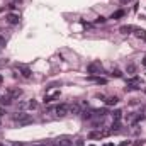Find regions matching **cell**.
Segmentation results:
<instances>
[{
  "label": "cell",
  "mask_w": 146,
  "mask_h": 146,
  "mask_svg": "<svg viewBox=\"0 0 146 146\" xmlns=\"http://www.w3.org/2000/svg\"><path fill=\"white\" fill-rule=\"evenodd\" d=\"M121 2H129V0H121Z\"/></svg>",
  "instance_id": "cell-33"
},
{
  "label": "cell",
  "mask_w": 146,
  "mask_h": 146,
  "mask_svg": "<svg viewBox=\"0 0 146 146\" xmlns=\"http://www.w3.org/2000/svg\"><path fill=\"white\" fill-rule=\"evenodd\" d=\"M31 146H46V143H37V145H31Z\"/></svg>",
  "instance_id": "cell-27"
},
{
  "label": "cell",
  "mask_w": 146,
  "mask_h": 146,
  "mask_svg": "<svg viewBox=\"0 0 146 146\" xmlns=\"http://www.w3.org/2000/svg\"><path fill=\"white\" fill-rule=\"evenodd\" d=\"M68 112H72V114H80V107L75 104V106H70L68 107Z\"/></svg>",
  "instance_id": "cell-15"
},
{
  "label": "cell",
  "mask_w": 146,
  "mask_h": 146,
  "mask_svg": "<svg viewBox=\"0 0 146 146\" xmlns=\"http://www.w3.org/2000/svg\"><path fill=\"white\" fill-rule=\"evenodd\" d=\"M53 146H72V143H70L68 139H65V138H63V139L54 141V143H53Z\"/></svg>",
  "instance_id": "cell-8"
},
{
  "label": "cell",
  "mask_w": 146,
  "mask_h": 146,
  "mask_svg": "<svg viewBox=\"0 0 146 146\" xmlns=\"http://www.w3.org/2000/svg\"><path fill=\"white\" fill-rule=\"evenodd\" d=\"M87 70H88L90 75H100L102 73V63L100 61H94V63H90L87 66Z\"/></svg>",
  "instance_id": "cell-1"
},
{
  "label": "cell",
  "mask_w": 146,
  "mask_h": 146,
  "mask_svg": "<svg viewBox=\"0 0 146 146\" xmlns=\"http://www.w3.org/2000/svg\"><path fill=\"white\" fill-rule=\"evenodd\" d=\"M92 114H94V112H90V110H83V112H82V117H83V119H92Z\"/></svg>",
  "instance_id": "cell-18"
},
{
  "label": "cell",
  "mask_w": 146,
  "mask_h": 146,
  "mask_svg": "<svg viewBox=\"0 0 146 146\" xmlns=\"http://www.w3.org/2000/svg\"><path fill=\"white\" fill-rule=\"evenodd\" d=\"M122 15H124V10H117V12H114V14L110 15V19H114V21H115V19H121Z\"/></svg>",
  "instance_id": "cell-14"
},
{
  "label": "cell",
  "mask_w": 146,
  "mask_h": 146,
  "mask_svg": "<svg viewBox=\"0 0 146 146\" xmlns=\"http://www.w3.org/2000/svg\"><path fill=\"white\" fill-rule=\"evenodd\" d=\"M27 109H31V110L37 109V102L36 100H29V102H27Z\"/></svg>",
  "instance_id": "cell-17"
},
{
  "label": "cell",
  "mask_w": 146,
  "mask_h": 146,
  "mask_svg": "<svg viewBox=\"0 0 146 146\" xmlns=\"http://www.w3.org/2000/svg\"><path fill=\"white\" fill-rule=\"evenodd\" d=\"M117 102H119L117 97H106V104H107V106H115Z\"/></svg>",
  "instance_id": "cell-11"
},
{
  "label": "cell",
  "mask_w": 146,
  "mask_h": 146,
  "mask_svg": "<svg viewBox=\"0 0 146 146\" xmlns=\"http://www.w3.org/2000/svg\"><path fill=\"white\" fill-rule=\"evenodd\" d=\"M119 31H121L122 34H133V31H136V27H134V26H129V24H127V26H122V27H121Z\"/></svg>",
  "instance_id": "cell-6"
},
{
  "label": "cell",
  "mask_w": 146,
  "mask_h": 146,
  "mask_svg": "<svg viewBox=\"0 0 146 146\" xmlns=\"http://www.w3.org/2000/svg\"><path fill=\"white\" fill-rule=\"evenodd\" d=\"M143 65H145V66H146V56H145V58H143Z\"/></svg>",
  "instance_id": "cell-29"
},
{
  "label": "cell",
  "mask_w": 146,
  "mask_h": 146,
  "mask_svg": "<svg viewBox=\"0 0 146 146\" xmlns=\"http://www.w3.org/2000/svg\"><path fill=\"white\" fill-rule=\"evenodd\" d=\"M3 44H5V39H3V37H0V48H2Z\"/></svg>",
  "instance_id": "cell-26"
},
{
  "label": "cell",
  "mask_w": 146,
  "mask_h": 146,
  "mask_svg": "<svg viewBox=\"0 0 146 146\" xmlns=\"http://www.w3.org/2000/svg\"><path fill=\"white\" fill-rule=\"evenodd\" d=\"M134 33H136V36L139 37V39H145V41H146V31H145V29H136Z\"/></svg>",
  "instance_id": "cell-13"
},
{
  "label": "cell",
  "mask_w": 146,
  "mask_h": 146,
  "mask_svg": "<svg viewBox=\"0 0 146 146\" xmlns=\"http://www.w3.org/2000/svg\"><path fill=\"white\" fill-rule=\"evenodd\" d=\"M12 146H24V145H22V143H14Z\"/></svg>",
  "instance_id": "cell-28"
},
{
  "label": "cell",
  "mask_w": 146,
  "mask_h": 146,
  "mask_svg": "<svg viewBox=\"0 0 146 146\" xmlns=\"http://www.w3.org/2000/svg\"><path fill=\"white\" fill-rule=\"evenodd\" d=\"M2 82H3V78H2V75H0V83H2Z\"/></svg>",
  "instance_id": "cell-30"
},
{
  "label": "cell",
  "mask_w": 146,
  "mask_h": 146,
  "mask_svg": "<svg viewBox=\"0 0 146 146\" xmlns=\"http://www.w3.org/2000/svg\"><path fill=\"white\" fill-rule=\"evenodd\" d=\"M72 146H73V145H72Z\"/></svg>",
  "instance_id": "cell-35"
},
{
  "label": "cell",
  "mask_w": 146,
  "mask_h": 146,
  "mask_svg": "<svg viewBox=\"0 0 146 146\" xmlns=\"http://www.w3.org/2000/svg\"><path fill=\"white\" fill-rule=\"evenodd\" d=\"M9 95H10L12 99H15V97H21V95H22V90H21V88H15V90H10V92H9Z\"/></svg>",
  "instance_id": "cell-12"
},
{
  "label": "cell",
  "mask_w": 146,
  "mask_h": 146,
  "mask_svg": "<svg viewBox=\"0 0 146 146\" xmlns=\"http://www.w3.org/2000/svg\"><path fill=\"white\" fill-rule=\"evenodd\" d=\"M12 100H14V99H12L10 95H3V97H0V104H2V106H10Z\"/></svg>",
  "instance_id": "cell-7"
},
{
  "label": "cell",
  "mask_w": 146,
  "mask_h": 146,
  "mask_svg": "<svg viewBox=\"0 0 146 146\" xmlns=\"http://www.w3.org/2000/svg\"><path fill=\"white\" fill-rule=\"evenodd\" d=\"M95 114L99 117H104V115H107V109H99V110H95Z\"/></svg>",
  "instance_id": "cell-19"
},
{
  "label": "cell",
  "mask_w": 146,
  "mask_h": 146,
  "mask_svg": "<svg viewBox=\"0 0 146 146\" xmlns=\"http://www.w3.org/2000/svg\"><path fill=\"white\" fill-rule=\"evenodd\" d=\"M106 21H107V19H106V17H99V19H97V21H95V22H97V24H102V22H106Z\"/></svg>",
  "instance_id": "cell-24"
},
{
  "label": "cell",
  "mask_w": 146,
  "mask_h": 146,
  "mask_svg": "<svg viewBox=\"0 0 146 146\" xmlns=\"http://www.w3.org/2000/svg\"><path fill=\"white\" fill-rule=\"evenodd\" d=\"M19 70L22 72V76H24V78H29V76H31V70H29L27 66H22V65H21V66H19Z\"/></svg>",
  "instance_id": "cell-10"
},
{
  "label": "cell",
  "mask_w": 146,
  "mask_h": 146,
  "mask_svg": "<svg viewBox=\"0 0 146 146\" xmlns=\"http://www.w3.org/2000/svg\"><path fill=\"white\" fill-rule=\"evenodd\" d=\"M106 146H114V145H110V143H107V145H106Z\"/></svg>",
  "instance_id": "cell-31"
},
{
  "label": "cell",
  "mask_w": 146,
  "mask_h": 146,
  "mask_svg": "<svg viewBox=\"0 0 146 146\" xmlns=\"http://www.w3.org/2000/svg\"><path fill=\"white\" fill-rule=\"evenodd\" d=\"M112 117H114V121H121L122 112H121V110H114V112H112Z\"/></svg>",
  "instance_id": "cell-16"
},
{
  "label": "cell",
  "mask_w": 146,
  "mask_h": 146,
  "mask_svg": "<svg viewBox=\"0 0 146 146\" xmlns=\"http://www.w3.org/2000/svg\"><path fill=\"white\" fill-rule=\"evenodd\" d=\"M19 21H21V15L19 14H9L7 15V22L9 24H19Z\"/></svg>",
  "instance_id": "cell-5"
},
{
  "label": "cell",
  "mask_w": 146,
  "mask_h": 146,
  "mask_svg": "<svg viewBox=\"0 0 146 146\" xmlns=\"http://www.w3.org/2000/svg\"><path fill=\"white\" fill-rule=\"evenodd\" d=\"M145 145V139H138L136 143H134V146H143Z\"/></svg>",
  "instance_id": "cell-23"
},
{
  "label": "cell",
  "mask_w": 146,
  "mask_h": 146,
  "mask_svg": "<svg viewBox=\"0 0 146 146\" xmlns=\"http://www.w3.org/2000/svg\"><path fill=\"white\" fill-rule=\"evenodd\" d=\"M145 119H146L145 114H138V115L134 117V122H141V121H145Z\"/></svg>",
  "instance_id": "cell-20"
},
{
  "label": "cell",
  "mask_w": 146,
  "mask_h": 146,
  "mask_svg": "<svg viewBox=\"0 0 146 146\" xmlns=\"http://www.w3.org/2000/svg\"><path fill=\"white\" fill-rule=\"evenodd\" d=\"M126 72H127V75H134V73H136V65H134V63H127Z\"/></svg>",
  "instance_id": "cell-9"
},
{
  "label": "cell",
  "mask_w": 146,
  "mask_h": 146,
  "mask_svg": "<svg viewBox=\"0 0 146 146\" xmlns=\"http://www.w3.org/2000/svg\"><path fill=\"white\" fill-rule=\"evenodd\" d=\"M54 112H56L58 117H63V115L68 114V106H66V104H60V106L54 107Z\"/></svg>",
  "instance_id": "cell-3"
},
{
  "label": "cell",
  "mask_w": 146,
  "mask_h": 146,
  "mask_svg": "<svg viewBox=\"0 0 146 146\" xmlns=\"http://www.w3.org/2000/svg\"><path fill=\"white\" fill-rule=\"evenodd\" d=\"M0 146H7V145H3V143H0Z\"/></svg>",
  "instance_id": "cell-32"
},
{
  "label": "cell",
  "mask_w": 146,
  "mask_h": 146,
  "mask_svg": "<svg viewBox=\"0 0 146 146\" xmlns=\"http://www.w3.org/2000/svg\"><path fill=\"white\" fill-rule=\"evenodd\" d=\"M145 92H146V90H145Z\"/></svg>",
  "instance_id": "cell-34"
},
{
  "label": "cell",
  "mask_w": 146,
  "mask_h": 146,
  "mask_svg": "<svg viewBox=\"0 0 146 146\" xmlns=\"http://www.w3.org/2000/svg\"><path fill=\"white\" fill-rule=\"evenodd\" d=\"M106 134H109V133H104V131H90V133H88V138H90V139H100V138H104Z\"/></svg>",
  "instance_id": "cell-4"
},
{
  "label": "cell",
  "mask_w": 146,
  "mask_h": 146,
  "mask_svg": "<svg viewBox=\"0 0 146 146\" xmlns=\"http://www.w3.org/2000/svg\"><path fill=\"white\" fill-rule=\"evenodd\" d=\"M110 76H115V78H119V76H122V73L119 72V70H112V72H110Z\"/></svg>",
  "instance_id": "cell-21"
},
{
  "label": "cell",
  "mask_w": 146,
  "mask_h": 146,
  "mask_svg": "<svg viewBox=\"0 0 146 146\" xmlns=\"http://www.w3.org/2000/svg\"><path fill=\"white\" fill-rule=\"evenodd\" d=\"M12 121L21 122V124H27V122H31V117L27 114H24V112H17V114L12 115Z\"/></svg>",
  "instance_id": "cell-2"
},
{
  "label": "cell",
  "mask_w": 146,
  "mask_h": 146,
  "mask_svg": "<svg viewBox=\"0 0 146 146\" xmlns=\"http://www.w3.org/2000/svg\"><path fill=\"white\" fill-rule=\"evenodd\" d=\"M95 82H97V83H102V85H106V83H107V80H106V78H95Z\"/></svg>",
  "instance_id": "cell-22"
},
{
  "label": "cell",
  "mask_w": 146,
  "mask_h": 146,
  "mask_svg": "<svg viewBox=\"0 0 146 146\" xmlns=\"http://www.w3.org/2000/svg\"><path fill=\"white\" fill-rule=\"evenodd\" d=\"M76 146H85L83 145V139H76Z\"/></svg>",
  "instance_id": "cell-25"
}]
</instances>
